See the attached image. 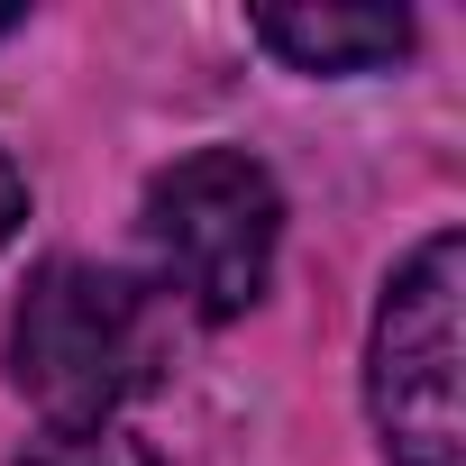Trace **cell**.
Returning <instances> with one entry per match:
<instances>
[{
    "label": "cell",
    "instance_id": "obj_1",
    "mask_svg": "<svg viewBox=\"0 0 466 466\" xmlns=\"http://www.w3.org/2000/svg\"><path fill=\"white\" fill-rule=\"evenodd\" d=\"M165 357H174L165 302L137 275L83 266V257L37 266L10 320V375L56 430H110V411H128L165 375Z\"/></svg>",
    "mask_w": 466,
    "mask_h": 466
},
{
    "label": "cell",
    "instance_id": "obj_2",
    "mask_svg": "<svg viewBox=\"0 0 466 466\" xmlns=\"http://www.w3.org/2000/svg\"><path fill=\"white\" fill-rule=\"evenodd\" d=\"M147 248L156 275L201 311V320H238L284 248V192L257 156L238 147H201L147 183Z\"/></svg>",
    "mask_w": 466,
    "mask_h": 466
},
{
    "label": "cell",
    "instance_id": "obj_3",
    "mask_svg": "<svg viewBox=\"0 0 466 466\" xmlns=\"http://www.w3.org/2000/svg\"><path fill=\"white\" fill-rule=\"evenodd\" d=\"M457 293L466 248L457 228L411 248V266L384 284L375 348H366V402L393 466H466V411H457Z\"/></svg>",
    "mask_w": 466,
    "mask_h": 466
},
{
    "label": "cell",
    "instance_id": "obj_4",
    "mask_svg": "<svg viewBox=\"0 0 466 466\" xmlns=\"http://www.w3.org/2000/svg\"><path fill=\"white\" fill-rule=\"evenodd\" d=\"M257 46H275L302 74H375L411 46L402 10H257Z\"/></svg>",
    "mask_w": 466,
    "mask_h": 466
},
{
    "label": "cell",
    "instance_id": "obj_5",
    "mask_svg": "<svg viewBox=\"0 0 466 466\" xmlns=\"http://www.w3.org/2000/svg\"><path fill=\"white\" fill-rule=\"evenodd\" d=\"M19 466H165V457L128 430H46Z\"/></svg>",
    "mask_w": 466,
    "mask_h": 466
},
{
    "label": "cell",
    "instance_id": "obj_6",
    "mask_svg": "<svg viewBox=\"0 0 466 466\" xmlns=\"http://www.w3.org/2000/svg\"><path fill=\"white\" fill-rule=\"evenodd\" d=\"M19 219H28V183H19V165L0 156V248L19 238Z\"/></svg>",
    "mask_w": 466,
    "mask_h": 466
},
{
    "label": "cell",
    "instance_id": "obj_7",
    "mask_svg": "<svg viewBox=\"0 0 466 466\" xmlns=\"http://www.w3.org/2000/svg\"><path fill=\"white\" fill-rule=\"evenodd\" d=\"M10 28H19V10H10V0H0V37H10Z\"/></svg>",
    "mask_w": 466,
    "mask_h": 466
}]
</instances>
